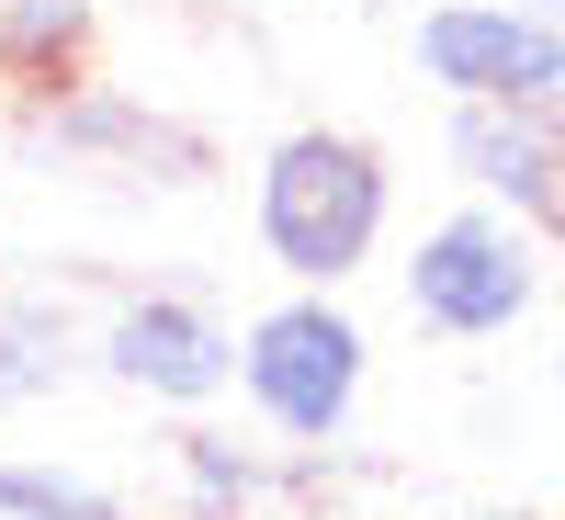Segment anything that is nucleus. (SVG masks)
<instances>
[{"label": "nucleus", "instance_id": "1", "mask_svg": "<svg viewBox=\"0 0 565 520\" xmlns=\"http://www.w3.org/2000/svg\"><path fill=\"white\" fill-rule=\"evenodd\" d=\"M385 215H396L385 148H373V136H340V125L271 136V159L249 181V226H260L282 283H351L385 250Z\"/></svg>", "mask_w": 565, "mask_h": 520}, {"label": "nucleus", "instance_id": "2", "mask_svg": "<svg viewBox=\"0 0 565 520\" xmlns=\"http://www.w3.org/2000/svg\"><path fill=\"white\" fill-rule=\"evenodd\" d=\"M362 385H373V340L340 306V283H295L282 306H260L238 328V396L260 407V431L295 442V453H340Z\"/></svg>", "mask_w": 565, "mask_h": 520}, {"label": "nucleus", "instance_id": "3", "mask_svg": "<svg viewBox=\"0 0 565 520\" xmlns=\"http://www.w3.org/2000/svg\"><path fill=\"white\" fill-rule=\"evenodd\" d=\"M407 306H418V328H441V340H509V328L543 306V226L487 204V193L430 215L418 250H407Z\"/></svg>", "mask_w": 565, "mask_h": 520}, {"label": "nucleus", "instance_id": "4", "mask_svg": "<svg viewBox=\"0 0 565 520\" xmlns=\"http://www.w3.org/2000/svg\"><path fill=\"white\" fill-rule=\"evenodd\" d=\"M418 79L452 103H543V91H565V23L532 0H430Z\"/></svg>", "mask_w": 565, "mask_h": 520}, {"label": "nucleus", "instance_id": "5", "mask_svg": "<svg viewBox=\"0 0 565 520\" xmlns=\"http://www.w3.org/2000/svg\"><path fill=\"white\" fill-rule=\"evenodd\" d=\"M90 362H103L125 396H148V407H215L238 385V328L204 295H125L90 328Z\"/></svg>", "mask_w": 565, "mask_h": 520}, {"label": "nucleus", "instance_id": "6", "mask_svg": "<svg viewBox=\"0 0 565 520\" xmlns=\"http://www.w3.org/2000/svg\"><path fill=\"white\" fill-rule=\"evenodd\" d=\"M34 136L68 148V159H125V170H148V181H204V136L193 125H170L159 103H125V91H90V79L45 91Z\"/></svg>", "mask_w": 565, "mask_h": 520}, {"label": "nucleus", "instance_id": "7", "mask_svg": "<svg viewBox=\"0 0 565 520\" xmlns=\"http://www.w3.org/2000/svg\"><path fill=\"white\" fill-rule=\"evenodd\" d=\"M452 170H463V193H487L509 215H532L543 193V170L565 148V91H543V103H452Z\"/></svg>", "mask_w": 565, "mask_h": 520}, {"label": "nucleus", "instance_id": "8", "mask_svg": "<svg viewBox=\"0 0 565 520\" xmlns=\"http://www.w3.org/2000/svg\"><path fill=\"white\" fill-rule=\"evenodd\" d=\"M90 68V0H0V79L57 91Z\"/></svg>", "mask_w": 565, "mask_h": 520}, {"label": "nucleus", "instance_id": "9", "mask_svg": "<svg viewBox=\"0 0 565 520\" xmlns=\"http://www.w3.org/2000/svg\"><path fill=\"white\" fill-rule=\"evenodd\" d=\"M170 476H181V520H249L271 498V464L226 431H181L170 442Z\"/></svg>", "mask_w": 565, "mask_h": 520}, {"label": "nucleus", "instance_id": "10", "mask_svg": "<svg viewBox=\"0 0 565 520\" xmlns=\"http://www.w3.org/2000/svg\"><path fill=\"white\" fill-rule=\"evenodd\" d=\"M79 362V328L45 295H0V407H34L57 373Z\"/></svg>", "mask_w": 565, "mask_h": 520}, {"label": "nucleus", "instance_id": "11", "mask_svg": "<svg viewBox=\"0 0 565 520\" xmlns=\"http://www.w3.org/2000/svg\"><path fill=\"white\" fill-rule=\"evenodd\" d=\"M0 520H136V509L103 498L90 476H57V464H12V453H0Z\"/></svg>", "mask_w": 565, "mask_h": 520}, {"label": "nucleus", "instance_id": "12", "mask_svg": "<svg viewBox=\"0 0 565 520\" xmlns=\"http://www.w3.org/2000/svg\"><path fill=\"white\" fill-rule=\"evenodd\" d=\"M532 226H543V250H565V148H554V170H543V193H532Z\"/></svg>", "mask_w": 565, "mask_h": 520}, {"label": "nucleus", "instance_id": "13", "mask_svg": "<svg viewBox=\"0 0 565 520\" xmlns=\"http://www.w3.org/2000/svg\"><path fill=\"white\" fill-rule=\"evenodd\" d=\"M487 520H554V509H487Z\"/></svg>", "mask_w": 565, "mask_h": 520}, {"label": "nucleus", "instance_id": "14", "mask_svg": "<svg viewBox=\"0 0 565 520\" xmlns=\"http://www.w3.org/2000/svg\"><path fill=\"white\" fill-rule=\"evenodd\" d=\"M532 12H554V23H565V0H532Z\"/></svg>", "mask_w": 565, "mask_h": 520}]
</instances>
